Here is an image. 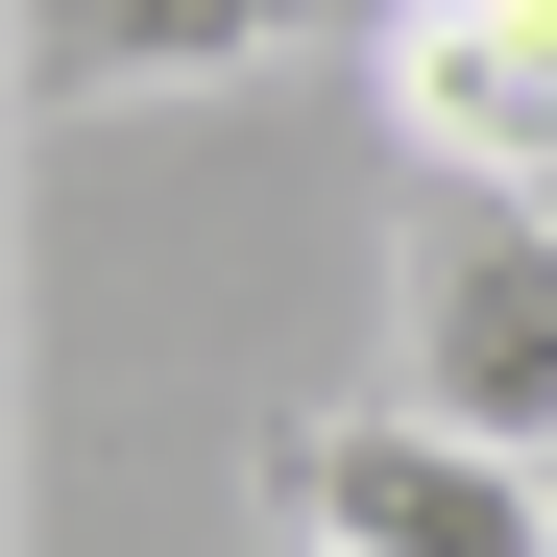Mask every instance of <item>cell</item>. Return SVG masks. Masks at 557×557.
<instances>
[{"label": "cell", "instance_id": "cell-1", "mask_svg": "<svg viewBox=\"0 0 557 557\" xmlns=\"http://www.w3.org/2000/svg\"><path fill=\"white\" fill-rule=\"evenodd\" d=\"M267 533H315V557H557V460L436 436L412 388H363V412H267Z\"/></svg>", "mask_w": 557, "mask_h": 557}, {"label": "cell", "instance_id": "cell-2", "mask_svg": "<svg viewBox=\"0 0 557 557\" xmlns=\"http://www.w3.org/2000/svg\"><path fill=\"white\" fill-rule=\"evenodd\" d=\"M388 388H412L436 436L557 460V219H533V195H436V219L388 243Z\"/></svg>", "mask_w": 557, "mask_h": 557}, {"label": "cell", "instance_id": "cell-3", "mask_svg": "<svg viewBox=\"0 0 557 557\" xmlns=\"http://www.w3.org/2000/svg\"><path fill=\"white\" fill-rule=\"evenodd\" d=\"M388 122H412L436 195H557V0H412Z\"/></svg>", "mask_w": 557, "mask_h": 557}, {"label": "cell", "instance_id": "cell-4", "mask_svg": "<svg viewBox=\"0 0 557 557\" xmlns=\"http://www.w3.org/2000/svg\"><path fill=\"white\" fill-rule=\"evenodd\" d=\"M292 49V0H25V122H122V98H243Z\"/></svg>", "mask_w": 557, "mask_h": 557}, {"label": "cell", "instance_id": "cell-5", "mask_svg": "<svg viewBox=\"0 0 557 557\" xmlns=\"http://www.w3.org/2000/svg\"><path fill=\"white\" fill-rule=\"evenodd\" d=\"M267 557H315V533H267Z\"/></svg>", "mask_w": 557, "mask_h": 557}]
</instances>
